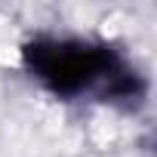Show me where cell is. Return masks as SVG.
<instances>
[{"label": "cell", "instance_id": "1", "mask_svg": "<svg viewBox=\"0 0 157 157\" xmlns=\"http://www.w3.org/2000/svg\"><path fill=\"white\" fill-rule=\"evenodd\" d=\"M25 65L59 96H77L102 77H117L114 52L83 40H31L25 46Z\"/></svg>", "mask_w": 157, "mask_h": 157}]
</instances>
